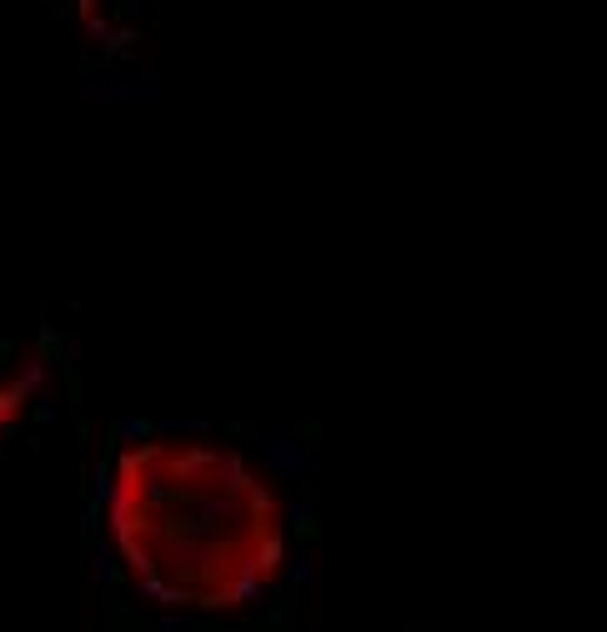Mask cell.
Here are the masks:
<instances>
[{
  "label": "cell",
  "mask_w": 607,
  "mask_h": 632,
  "mask_svg": "<svg viewBox=\"0 0 607 632\" xmlns=\"http://www.w3.org/2000/svg\"><path fill=\"white\" fill-rule=\"evenodd\" d=\"M291 522H297L291 533H301V537H307V533H311V522H317V512H311V502H291Z\"/></svg>",
  "instance_id": "9c48e42d"
},
{
  "label": "cell",
  "mask_w": 607,
  "mask_h": 632,
  "mask_svg": "<svg viewBox=\"0 0 607 632\" xmlns=\"http://www.w3.org/2000/svg\"><path fill=\"white\" fill-rule=\"evenodd\" d=\"M81 96L91 106H156L162 75L141 71V65H91L81 71Z\"/></svg>",
  "instance_id": "7a4b0ae2"
},
{
  "label": "cell",
  "mask_w": 607,
  "mask_h": 632,
  "mask_svg": "<svg viewBox=\"0 0 607 632\" xmlns=\"http://www.w3.org/2000/svg\"><path fill=\"white\" fill-rule=\"evenodd\" d=\"M50 382H56V361H50L46 351H36V357H31L21 372L11 377V392L21 402H36V392H40V386H50Z\"/></svg>",
  "instance_id": "277c9868"
},
{
  "label": "cell",
  "mask_w": 607,
  "mask_h": 632,
  "mask_svg": "<svg viewBox=\"0 0 607 632\" xmlns=\"http://www.w3.org/2000/svg\"><path fill=\"white\" fill-rule=\"evenodd\" d=\"M261 457H266V472H272L276 482H311L317 477V457L307 452V442H301L297 432H286V427H266V437H261Z\"/></svg>",
  "instance_id": "3957f363"
},
{
  "label": "cell",
  "mask_w": 607,
  "mask_h": 632,
  "mask_svg": "<svg viewBox=\"0 0 607 632\" xmlns=\"http://www.w3.org/2000/svg\"><path fill=\"white\" fill-rule=\"evenodd\" d=\"M121 577H131V572L121 568V552H116V542L106 547V542L96 537V583H100V587H116Z\"/></svg>",
  "instance_id": "5b68a950"
},
{
  "label": "cell",
  "mask_w": 607,
  "mask_h": 632,
  "mask_svg": "<svg viewBox=\"0 0 607 632\" xmlns=\"http://www.w3.org/2000/svg\"><path fill=\"white\" fill-rule=\"evenodd\" d=\"M286 502L216 442H136L116 457L106 527L126 572H156L197 612H231L236 583L286 533Z\"/></svg>",
  "instance_id": "6da1fadb"
},
{
  "label": "cell",
  "mask_w": 607,
  "mask_h": 632,
  "mask_svg": "<svg viewBox=\"0 0 607 632\" xmlns=\"http://www.w3.org/2000/svg\"><path fill=\"white\" fill-rule=\"evenodd\" d=\"M151 432H156V427H151V417H121V421H116V442H121V446L146 442Z\"/></svg>",
  "instance_id": "8992f818"
},
{
  "label": "cell",
  "mask_w": 607,
  "mask_h": 632,
  "mask_svg": "<svg viewBox=\"0 0 607 632\" xmlns=\"http://www.w3.org/2000/svg\"><path fill=\"white\" fill-rule=\"evenodd\" d=\"M31 417H36V427H50V421L61 417V397H56V382L36 392V407H31Z\"/></svg>",
  "instance_id": "52a82bcc"
},
{
  "label": "cell",
  "mask_w": 607,
  "mask_h": 632,
  "mask_svg": "<svg viewBox=\"0 0 607 632\" xmlns=\"http://www.w3.org/2000/svg\"><path fill=\"white\" fill-rule=\"evenodd\" d=\"M156 628H162V632H187V628H197V618H187V612H166Z\"/></svg>",
  "instance_id": "30bf717a"
},
{
  "label": "cell",
  "mask_w": 607,
  "mask_h": 632,
  "mask_svg": "<svg viewBox=\"0 0 607 632\" xmlns=\"http://www.w3.org/2000/svg\"><path fill=\"white\" fill-rule=\"evenodd\" d=\"M286 583H291V587H311V583H317V568H311V558H301V552H297V558H286Z\"/></svg>",
  "instance_id": "ba28073f"
}]
</instances>
